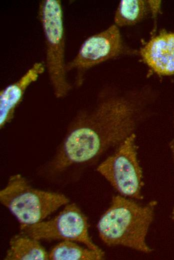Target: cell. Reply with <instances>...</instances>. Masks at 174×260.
<instances>
[{
  "instance_id": "1",
  "label": "cell",
  "mask_w": 174,
  "mask_h": 260,
  "mask_svg": "<svg viewBox=\"0 0 174 260\" xmlns=\"http://www.w3.org/2000/svg\"><path fill=\"white\" fill-rule=\"evenodd\" d=\"M148 114L146 90L115 92L102 98L94 108L75 119L49 163V170L62 172L120 146L135 134Z\"/></svg>"
},
{
  "instance_id": "2",
  "label": "cell",
  "mask_w": 174,
  "mask_h": 260,
  "mask_svg": "<svg viewBox=\"0 0 174 260\" xmlns=\"http://www.w3.org/2000/svg\"><path fill=\"white\" fill-rule=\"evenodd\" d=\"M156 204V200L141 205L125 196H114L97 224L100 238L108 246H123L150 252L152 250L146 238Z\"/></svg>"
},
{
  "instance_id": "3",
  "label": "cell",
  "mask_w": 174,
  "mask_h": 260,
  "mask_svg": "<svg viewBox=\"0 0 174 260\" xmlns=\"http://www.w3.org/2000/svg\"><path fill=\"white\" fill-rule=\"evenodd\" d=\"M0 202L22 225L42 221L69 200L64 194L34 188L20 174L11 176L0 191Z\"/></svg>"
},
{
  "instance_id": "4",
  "label": "cell",
  "mask_w": 174,
  "mask_h": 260,
  "mask_svg": "<svg viewBox=\"0 0 174 260\" xmlns=\"http://www.w3.org/2000/svg\"><path fill=\"white\" fill-rule=\"evenodd\" d=\"M38 18L46 48V68L54 94L64 97L71 89L66 76L63 12L60 0H44L39 6Z\"/></svg>"
},
{
  "instance_id": "5",
  "label": "cell",
  "mask_w": 174,
  "mask_h": 260,
  "mask_svg": "<svg viewBox=\"0 0 174 260\" xmlns=\"http://www.w3.org/2000/svg\"><path fill=\"white\" fill-rule=\"evenodd\" d=\"M135 140V134L128 138L98 166L97 171L122 196L142 200V172Z\"/></svg>"
},
{
  "instance_id": "6",
  "label": "cell",
  "mask_w": 174,
  "mask_h": 260,
  "mask_svg": "<svg viewBox=\"0 0 174 260\" xmlns=\"http://www.w3.org/2000/svg\"><path fill=\"white\" fill-rule=\"evenodd\" d=\"M23 234L36 240H61L78 242L96 252H104L92 240L87 218L74 204H66L52 218L31 225L20 224Z\"/></svg>"
},
{
  "instance_id": "7",
  "label": "cell",
  "mask_w": 174,
  "mask_h": 260,
  "mask_svg": "<svg viewBox=\"0 0 174 260\" xmlns=\"http://www.w3.org/2000/svg\"><path fill=\"white\" fill-rule=\"evenodd\" d=\"M122 50L120 30L116 25H112L83 42L76 56L66 64V71L88 69L118 56Z\"/></svg>"
},
{
  "instance_id": "8",
  "label": "cell",
  "mask_w": 174,
  "mask_h": 260,
  "mask_svg": "<svg viewBox=\"0 0 174 260\" xmlns=\"http://www.w3.org/2000/svg\"><path fill=\"white\" fill-rule=\"evenodd\" d=\"M140 54L158 74H174V32H163L152 38L140 50Z\"/></svg>"
},
{
  "instance_id": "9",
  "label": "cell",
  "mask_w": 174,
  "mask_h": 260,
  "mask_svg": "<svg viewBox=\"0 0 174 260\" xmlns=\"http://www.w3.org/2000/svg\"><path fill=\"white\" fill-rule=\"evenodd\" d=\"M45 64L36 62L17 81L3 89L0 94V126L4 127L14 117L18 106L21 102L24 94L32 82L44 72Z\"/></svg>"
},
{
  "instance_id": "10",
  "label": "cell",
  "mask_w": 174,
  "mask_h": 260,
  "mask_svg": "<svg viewBox=\"0 0 174 260\" xmlns=\"http://www.w3.org/2000/svg\"><path fill=\"white\" fill-rule=\"evenodd\" d=\"M6 260H48V253L38 240L22 234L11 238Z\"/></svg>"
},
{
  "instance_id": "11",
  "label": "cell",
  "mask_w": 174,
  "mask_h": 260,
  "mask_svg": "<svg viewBox=\"0 0 174 260\" xmlns=\"http://www.w3.org/2000/svg\"><path fill=\"white\" fill-rule=\"evenodd\" d=\"M150 11L148 0H122L115 12L114 20L120 26L134 25L142 20Z\"/></svg>"
},
{
  "instance_id": "12",
  "label": "cell",
  "mask_w": 174,
  "mask_h": 260,
  "mask_svg": "<svg viewBox=\"0 0 174 260\" xmlns=\"http://www.w3.org/2000/svg\"><path fill=\"white\" fill-rule=\"evenodd\" d=\"M48 256L50 260H100L104 254L82 248L74 242L63 240L52 249Z\"/></svg>"
},
{
  "instance_id": "13",
  "label": "cell",
  "mask_w": 174,
  "mask_h": 260,
  "mask_svg": "<svg viewBox=\"0 0 174 260\" xmlns=\"http://www.w3.org/2000/svg\"><path fill=\"white\" fill-rule=\"evenodd\" d=\"M170 148L172 151L174 160V138H173V139L171 140V142L170 143ZM171 218H172V220L174 222V207L172 212Z\"/></svg>"
},
{
  "instance_id": "14",
  "label": "cell",
  "mask_w": 174,
  "mask_h": 260,
  "mask_svg": "<svg viewBox=\"0 0 174 260\" xmlns=\"http://www.w3.org/2000/svg\"></svg>"
}]
</instances>
